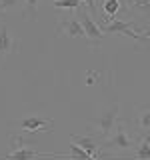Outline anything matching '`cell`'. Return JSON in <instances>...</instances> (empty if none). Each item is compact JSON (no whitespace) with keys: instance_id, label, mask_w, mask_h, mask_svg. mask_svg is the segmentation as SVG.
<instances>
[{"instance_id":"2","label":"cell","mask_w":150,"mask_h":160,"mask_svg":"<svg viewBox=\"0 0 150 160\" xmlns=\"http://www.w3.org/2000/svg\"><path fill=\"white\" fill-rule=\"evenodd\" d=\"M74 16H76L80 20V24H82L84 38H88V46L90 48H98L100 44H102V40H104V32H102V28H100V24L96 20H92V14H90L84 6L74 10Z\"/></svg>"},{"instance_id":"16","label":"cell","mask_w":150,"mask_h":160,"mask_svg":"<svg viewBox=\"0 0 150 160\" xmlns=\"http://www.w3.org/2000/svg\"><path fill=\"white\" fill-rule=\"evenodd\" d=\"M68 148H70V158H84V160L90 158V154L86 152V150H84L82 146H78L76 142H72V140H70Z\"/></svg>"},{"instance_id":"17","label":"cell","mask_w":150,"mask_h":160,"mask_svg":"<svg viewBox=\"0 0 150 160\" xmlns=\"http://www.w3.org/2000/svg\"><path fill=\"white\" fill-rule=\"evenodd\" d=\"M22 0H0V12H10L18 6Z\"/></svg>"},{"instance_id":"10","label":"cell","mask_w":150,"mask_h":160,"mask_svg":"<svg viewBox=\"0 0 150 160\" xmlns=\"http://www.w3.org/2000/svg\"><path fill=\"white\" fill-rule=\"evenodd\" d=\"M20 52V40L12 36L6 24H0V58L8 56V54Z\"/></svg>"},{"instance_id":"15","label":"cell","mask_w":150,"mask_h":160,"mask_svg":"<svg viewBox=\"0 0 150 160\" xmlns=\"http://www.w3.org/2000/svg\"><path fill=\"white\" fill-rule=\"evenodd\" d=\"M52 6L58 10H70V12H74L76 8L82 6V2L80 0H52Z\"/></svg>"},{"instance_id":"6","label":"cell","mask_w":150,"mask_h":160,"mask_svg":"<svg viewBox=\"0 0 150 160\" xmlns=\"http://www.w3.org/2000/svg\"><path fill=\"white\" fill-rule=\"evenodd\" d=\"M10 146H12V150L8 152V158L28 160V158H36V156H46L44 152H36V150L32 148L34 144L24 142L20 134H12V136H10Z\"/></svg>"},{"instance_id":"14","label":"cell","mask_w":150,"mask_h":160,"mask_svg":"<svg viewBox=\"0 0 150 160\" xmlns=\"http://www.w3.org/2000/svg\"><path fill=\"white\" fill-rule=\"evenodd\" d=\"M38 2L40 0H22V6H24V10H22V16H24V20H36L38 18Z\"/></svg>"},{"instance_id":"8","label":"cell","mask_w":150,"mask_h":160,"mask_svg":"<svg viewBox=\"0 0 150 160\" xmlns=\"http://www.w3.org/2000/svg\"><path fill=\"white\" fill-rule=\"evenodd\" d=\"M58 36H70V38H84V28L80 24V20L74 16V12L66 18H60L58 20V26H56Z\"/></svg>"},{"instance_id":"7","label":"cell","mask_w":150,"mask_h":160,"mask_svg":"<svg viewBox=\"0 0 150 160\" xmlns=\"http://www.w3.org/2000/svg\"><path fill=\"white\" fill-rule=\"evenodd\" d=\"M126 14L136 22H150V0H124Z\"/></svg>"},{"instance_id":"9","label":"cell","mask_w":150,"mask_h":160,"mask_svg":"<svg viewBox=\"0 0 150 160\" xmlns=\"http://www.w3.org/2000/svg\"><path fill=\"white\" fill-rule=\"evenodd\" d=\"M70 140L76 142L78 146H82L90 154V158L100 156V144H102V138L100 136H94V134H72Z\"/></svg>"},{"instance_id":"1","label":"cell","mask_w":150,"mask_h":160,"mask_svg":"<svg viewBox=\"0 0 150 160\" xmlns=\"http://www.w3.org/2000/svg\"><path fill=\"white\" fill-rule=\"evenodd\" d=\"M138 138L128 132V120L118 118L116 126H114V134L102 138L100 150H102V152H108V154H128L130 156L134 146H136V142H138Z\"/></svg>"},{"instance_id":"3","label":"cell","mask_w":150,"mask_h":160,"mask_svg":"<svg viewBox=\"0 0 150 160\" xmlns=\"http://www.w3.org/2000/svg\"><path fill=\"white\" fill-rule=\"evenodd\" d=\"M136 20H132L130 18L128 22L126 20H122L120 16H116L114 20H110L108 24H104V26H100L102 28V32L104 34H122V36H130V38H134L136 42H150V34L148 32H134L132 30V26H136Z\"/></svg>"},{"instance_id":"12","label":"cell","mask_w":150,"mask_h":160,"mask_svg":"<svg viewBox=\"0 0 150 160\" xmlns=\"http://www.w3.org/2000/svg\"><path fill=\"white\" fill-rule=\"evenodd\" d=\"M96 4H98V18L100 16L116 18L120 10L126 12V8H124V0H96Z\"/></svg>"},{"instance_id":"18","label":"cell","mask_w":150,"mask_h":160,"mask_svg":"<svg viewBox=\"0 0 150 160\" xmlns=\"http://www.w3.org/2000/svg\"><path fill=\"white\" fill-rule=\"evenodd\" d=\"M80 2H82V6L86 8L92 16L98 18V4H96V0H80Z\"/></svg>"},{"instance_id":"11","label":"cell","mask_w":150,"mask_h":160,"mask_svg":"<svg viewBox=\"0 0 150 160\" xmlns=\"http://www.w3.org/2000/svg\"><path fill=\"white\" fill-rule=\"evenodd\" d=\"M128 124L134 128V132L138 136L140 134H150V102L140 106L136 110V114H134V118L128 120Z\"/></svg>"},{"instance_id":"4","label":"cell","mask_w":150,"mask_h":160,"mask_svg":"<svg viewBox=\"0 0 150 160\" xmlns=\"http://www.w3.org/2000/svg\"><path fill=\"white\" fill-rule=\"evenodd\" d=\"M118 118H120V104L114 102L104 114H100V116H96V118H90L88 124L98 130L100 138H106V136L112 134V130H114V126H116Z\"/></svg>"},{"instance_id":"13","label":"cell","mask_w":150,"mask_h":160,"mask_svg":"<svg viewBox=\"0 0 150 160\" xmlns=\"http://www.w3.org/2000/svg\"><path fill=\"white\" fill-rule=\"evenodd\" d=\"M134 156L150 160V134H140L136 146H134Z\"/></svg>"},{"instance_id":"5","label":"cell","mask_w":150,"mask_h":160,"mask_svg":"<svg viewBox=\"0 0 150 160\" xmlns=\"http://www.w3.org/2000/svg\"><path fill=\"white\" fill-rule=\"evenodd\" d=\"M16 128L22 134H36V132H52L54 128V120L44 118L40 114H30V116L22 118L16 124Z\"/></svg>"}]
</instances>
